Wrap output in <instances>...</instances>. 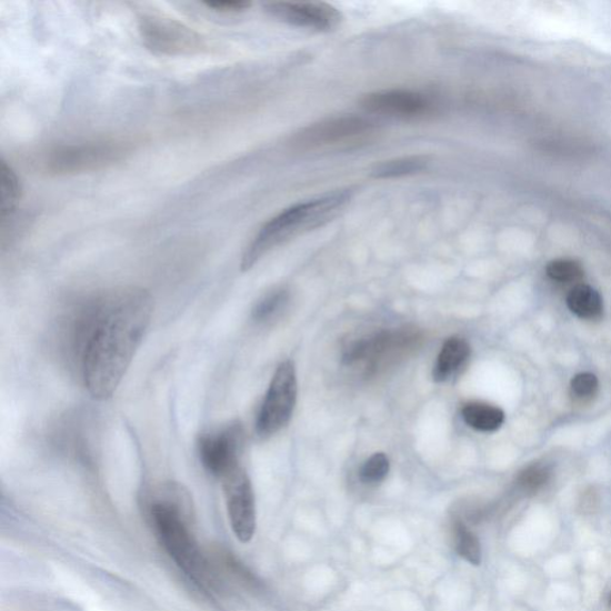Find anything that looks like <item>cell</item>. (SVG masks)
Segmentation results:
<instances>
[{"mask_svg": "<svg viewBox=\"0 0 611 611\" xmlns=\"http://www.w3.org/2000/svg\"><path fill=\"white\" fill-rule=\"evenodd\" d=\"M298 398V379L292 361L282 362L269 384L257 414L256 431L263 439L276 435L292 420Z\"/></svg>", "mask_w": 611, "mask_h": 611, "instance_id": "7", "label": "cell"}, {"mask_svg": "<svg viewBox=\"0 0 611 611\" xmlns=\"http://www.w3.org/2000/svg\"><path fill=\"white\" fill-rule=\"evenodd\" d=\"M220 480L232 532L238 541L249 543L254 537L257 525L256 501L250 478L240 464Z\"/></svg>", "mask_w": 611, "mask_h": 611, "instance_id": "9", "label": "cell"}, {"mask_svg": "<svg viewBox=\"0 0 611 611\" xmlns=\"http://www.w3.org/2000/svg\"><path fill=\"white\" fill-rule=\"evenodd\" d=\"M289 300L291 297L286 289H277V291L268 293L256 303L252 311L253 320L261 324L269 323L286 310Z\"/></svg>", "mask_w": 611, "mask_h": 611, "instance_id": "18", "label": "cell"}, {"mask_svg": "<svg viewBox=\"0 0 611 611\" xmlns=\"http://www.w3.org/2000/svg\"><path fill=\"white\" fill-rule=\"evenodd\" d=\"M428 158L421 156L398 158L375 166L372 176L379 180L399 179V177L420 173L428 168Z\"/></svg>", "mask_w": 611, "mask_h": 611, "instance_id": "17", "label": "cell"}, {"mask_svg": "<svg viewBox=\"0 0 611 611\" xmlns=\"http://www.w3.org/2000/svg\"><path fill=\"white\" fill-rule=\"evenodd\" d=\"M547 277L559 283H572L582 280L584 269L573 260H555L545 268Z\"/></svg>", "mask_w": 611, "mask_h": 611, "instance_id": "20", "label": "cell"}, {"mask_svg": "<svg viewBox=\"0 0 611 611\" xmlns=\"http://www.w3.org/2000/svg\"><path fill=\"white\" fill-rule=\"evenodd\" d=\"M207 8L221 13H238L250 8L248 2H213L207 3Z\"/></svg>", "mask_w": 611, "mask_h": 611, "instance_id": "24", "label": "cell"}, {"mask_svg": "<svg viewBox=\"0 0 611 611\" xmlns=\"http://www.w3.org/2000/svg\"><path fill=\"white\" fill-rule=\"evenodd\" d=\"M152 313V297L137 287L112 289L80 304L71 324V350L92 398L106 400L116 393Z\"/></svg>", "mask_w": 611, "mask_h": 611, "instance_id": "1", "label": "cell"}, {"mask_svg": "<svg viewBox=\"0 0 611 611\" xmlns=\"http://www.w3.org/2000/svg\"><path fill=\"white\" fill-rule=\"evenodd\" d=\"M244 432L240 424H231L204 433L199 441V454L203 468L221 479L240 465Z\"/></svg>", "mask_w": 611, "mask_h": 611, "instance_id": "10", "label": "cell"}, {"mask_svg": "<svg viewBox=\"0 0 611 611\" xmlns=\"http://www.w3.org/2000/svg\"><path fill=\"white\" fill-rule=\"evenodd\" d=\"M361 107L371 114L417 119L430 114L432 103L427 94L411 90H382L364 96Z\"/></svg>", "mask_w": 611, "mask_h": 611, "instance_id": "12", "label": "cell"}, {"mask_svg": "<svg viewBox=\"0 0 611 611\" xmlns=\"http://www.w3.org/2000/svg\"><path fill=\"white\" fill-rule=\"evenodd\" d=\"M610 604H611V599H610Z\"/></svg>", "mask_w": 611, "mask_h": 611, "instance_id": "25", "label": "cell"}, {"mask_svg": "<svg viewBox=\"0 0 611 611\" xmlns=\"http://www.w3.org/2000/svg\"><path fill=\"white\" fill-rule=\"evenodd\" d=\"M569 309L579 318L594 320L602 317L603 301L597 289L575 286L568 297Z\"/></svg>", "mask_w": 611, "mask_h": 611, "instance_id": "15", "label": "cell"}, {"mask_svg": "<svg viewBox=\"0 0 611 611\" xmlns=\"http://www.w3.org/2000/svg\"><path fill=\"white\" fill-rule=\"evenodd\" d=\"M420 341V334L409 329L375 332L352 341L344 349L343 361L365 374H374L408 355Z\"/></svg>", "mask_w": 611, "mask_h": 611, "instance_id": "5", "label": "cell"}, {"mask_svg": "<svg viewBox=\"0 0 611 611\" xmlns=\"http://www.w3.org/2000/svg\"><path fill=\"white\" fill-rule=\"evenodd\" d=\"M550 479V471L544 465H532L520 475L519 482L523 490L534 492L541 489Z\"/></svg>", "mask_w": 611, "mask_h": 611, "instance_id": "22", "label": "cell"}, {"mask_svg": "<svg viewBox=\"0 0 611 611\" xmlns=\"http://www.w3.org/2000/svg\"><path fill=\"white\" fill-rule=\"evenodd\" d=\"M271 18L289 26L314 31H331L343 20L342 13L327 3L272 2L264 4Z\"/></svg>", "mask_w": 611, "mask_h": 611, "instance_id": "11", "label": "cell"}, {"mask_svg": "<svg viewBox=\"0 0 611 611\" xmlns=\"http://www.w3.org/2000/svg\"><path fill=\"white\" fill-rule=\"evenodd\" d=\"M374 130L375 123L363 117L332 118L303 128L293 137L291 143L299 151L339 147L363 139Z\"/></svg>", "mask_w": 611, "mask_h": 611, "instance_id": "8", "label": "cell"}, {"mask_svg": "<svg viewBox=\"0 0 611 611\" xmlns=\"http://www.w3.org/2000/svg\"><path fill=\"white\" fill-rule=\"evenodd\" d=\"M571 390L575 398L589 400L599 391V380L591 373L578 374L571 382Z\"/></svg>", "mask_w": 611, "mask_h": 611, "instance_id": "23", "label": "cell"}, {"mask_svg": "<svg viewBox=\"0 0 611 611\" xmlns=\"http://www.w3.org/2000/svg\"><path fill=\"white\" fill-rule=\"evenodd\" d=\"M471 347L460 337H452L444 342L432 369V378L444 382L457 374L459 369L470 359Z\"/></svg>", "mask_w": 611, "mask_h": 611, "instance_id": "13", "label": "cell"}, {"mask_svg": "<svg viewBox=\"0 0 611 611\" xmlns=\"http://www.w3.org/2000/svg\"><path fill=\"white\" fill-rule=\"evenodd\" d=\"M390 473V460L383 453H375L369 458L360 470V479L364 484L375 485Z\"/></svg>", "mask_w": 611, "mask_h": 611, "instance_id": "21", "label": "cell"}, {"mask_svg": "<svg viewBox=\"0 0 611 611\" xmlns=\"http://www.w3.org/2000/svg\"><path fill=\"white\" fill-rule=\"evenodd\" d=\"M139 33L148 50L159 56H196L208 48L206 39L198 31L164 16H141Z\"/></svg>", "mask_w": 611, "mask_h": 611, "instance_id": "6", "label": "cell"}, {"mask_svg": "<svg viewBox=\"0 0 611 611\" xmlns=\"http://www.w3.org/2000/svg\"><path fill=\"white\" fill-rule=\"evenodd\" d=\"M351 198V190H337L284 209L257 232L243 254L241 270L252 269L263 257L287 241L324 227L343 211Z\"/></svg>", "mask_w": 611, "mask_h": 611, "instance_id": "3", "label": "cell"}, {"mask_svg": "<svg viewBox=\"0 0 611 611\" xmlns=\"http://www.w3.org/2000/svg\"><path fill=\"white\" fill-rule=\"evenodd\" d=\"M181 489L169 485L150 504V518L160 543L179 568L200 589L212 593L216 575L191 532Z\"/></svg>", "mask_w": 611, "mask_h": 611, "instance_id": "2", "label": "cell"}, {"mask_svg": "<svg viewBox=\"0 0 611 611\" xmlns=\"http://www.w3.org/2000/svg\"><path fill=\"white\" fill-rule=\"evenodd\" d=\"M462 418L465 424L482 432H493L505 421V414L500 408L480 403V401L465 404L462 409Z\"/></svg>", "mask_w": 611, "mask_h": 611, "instance_id": "14", "label": "cell"}, {"mask_svg": "<svg viewBox=\"0 0 611 611\" xmlns=\"http://www.w3.org/2000/svg\"><path fill=\"white\" fill-rule=\"evenodd\" d=\"M128 153V144L117 140L58 144L41 156L40 164L51 174H78L114 166Z\"/></svg>", "mask_w": 611, "mask_h": 611, "instance_id": "4", "label": "cell"}, {"mask_svg": "<svg viewBox=\"0 0 611 611\" xmlns=\"http://www.w3.org/2000/svg\"><path fill=\"white\" fill-rule=\"evenodd\" d=\"M21 196L22 187L18 174L3 162L0 167V219H2V227L18 209Z\"/></svg>", "mask_w": 611, "mask_h": 611, "instance_id": "16", "label": "cell"}, {"mask_svg": "<svg viewBox=\"0 0 611 611\" xmlns=\"http://www.w3.org/2000/svg\"><path fill=\"white\" fill-rule=\"evenodd\" d=\"M454 534L458 553L464 560L471 562L472 565H479L481 562V545L477 535L460 521L454 525Z\"/></svg>", "mask_w": 611, "mask_h": 611, "instance_id": "19", "label": "cell"}]
</instances>
